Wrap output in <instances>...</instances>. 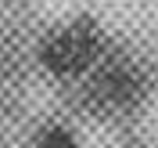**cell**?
I'll list each match as a JSON object with an SVG mask.
<instances>
[{
  "label": "cell",
  "mask_w": 158,
  "mask_h": 148,
  "mask_svg": "<svg viewBox=\"0 0 158 148\" xmlns=\"http://www.w3.org/2000/svg\"><path fill=\"white\" fill-rule=\"evenodd\" d=\"M36 148H83L79 134L65 123H47V127L36 134Z\"/></svg>",
  "instance_id": "3"
},
{
  "label": "cell",
  "mask_w": 158,
  "mask_h": 148,
  "mask_svg": "<svg viewBox=\"0 0 158 148\" xmlns=\"http://www.w3.org/2000/svg\"><path fill=\"white\" fill-rule=\"evenodd\" d=\"M94 98L111 112H122L129 105H137L140 98V76L126 65H104L94 76Z\"/></svg>",
  "instance_id": "2"
},
{
  "label": "cell",
  "mask_w": 158,
  "mask_h": 148,
  "mask_svg": "<svg viewBox=\"0 0 158 148\" xmlns=\"http://www.w3.org/2000/svg\"><path fill=\"white\" fill-rule=\"evenodd\" d=\"M101 54H104V33H101V22L90 15L65 18L40 43V65L54 79L90 76L101 65Z\"/></svg>",
  "instance_id": "1"
}]
</instances>
